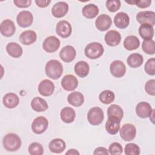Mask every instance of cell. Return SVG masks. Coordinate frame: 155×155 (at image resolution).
Masks as SVG:
<instances>
[{
	"label": "cell",
	"instance_id": "obj_1",
	"mask_svg": "<svg viewBox=\"0 0 155 155\" xmlns=\"http://www.w3.org/2000/svg\"><path fill=\"white\" fill-rule=\"evenodd\" d=\"M46 75L52 79H58L63 73V67L62 64L56 59H51L48 61L45 67Z\"/></svg>",
	"mask_w": 155,
	"mask_h": 155
},
{
	"label": "cell",
	"instance_id": "obj_2",
	"mask_svg": "<svg viewBox=\"0 0 155 155\" xmlns=\"http://www.w3.org/2000/svg\"><path fill=\"white\" fill-rule=\"evenodd\" d=\"M3 147L8 151H16L21 146V140L19 136L15 133L7 134L3 139Z\"/></svg>",
	"mask_w": 155,
	"mask_h": 155
},
{
	"label": "cell",
	"instance_id": "obj_3",
	"mask_svg": "<svg viewBox=\"0 0 155 155\" xmlns=\"http://www.w3.org/2000/svg\"><path fill=\"white\" fill-rule=\"evenodd\" d=\"M103 45L97 42L88 44L84 49L85 55L90 59H96L100 58L104 53Z\"/></svg>",
	"mask_w": 155,
	"mask_h": 155
},
{
	"label": "cell",
	"instance_id": "obj_4",
	"mask_svg": "<svg viewBox=\"0 0 155 155\" xmlns=\"http://www.w3.org/2000/svg\"><path fill=\"white\" fill-rule=\"evenodd\" d=\"M104 118L103 110L98 107L91 108L88 112L87 119L89 123L92 125H97L101 124Z\"/></svg>",
	"mask_w": 155,
	"mask_h": 155
},
{
	"label": "cell",
	"instance_id": "obj_5",
	"mask_svg": "<svg viewBox=\"0 0 155 155\" xmlns=\"http://www.w3.org/2000/svg\"><path fill=\"white\" fill-rule=\"evenodd\" d=\"M48 121L44 116L36 117L31 124V130L33 132L37 134L43 133L48 128Z\"/></svg>",
	"mask_w": 155,
	"mask_h": 155
},
{
	"label": "cell",
	"instance_id": "obj_6",
	"mask_svg": "<svg viewBox=\"0 0 155 155\" xmlns=\"http://www.w3.org/2000/svg\"><path fill=\"white\" fill-rule=\"evenodd\" d=\"M136 129L135 126L131 124H124L120 130V136L125 141L133 140L136 137Z\"/></svg>",
	"mask_w": 155,
	"mask_h": 155
},
{
	"label": "cell",
	"instance_id": "obj_7",
	"mask_svg": "<svg viewBox=\"0 0 155 155\" xmlns=\"http://www.w3.org/2000/svg\"><path fill=\"white\" fill-rule=\"evenodd\" d=\"M60 44V41L58 38L54 36H50L44 39L42 48L47 53H53L58 50Z\"/></svg>",
	"mask_w": 155,
	"mask_h": 155
},
{
	"label": "cell",
	"instance_id": "obj_8",
	"mask_svg": "<svg viewBox=\"0 0 155 155\" xmlns=\"http://www.w3.org/2000/svg\"><path fill=\"white\" fill-rule=\"evenodd\" d=\"M16 21L18 24L22 28L30 27L33 21V15L27 10L21 11L17 15Z\"/></svg>",
	"mask_w": 155,
	"mask_h": 155
},
{
	"label": "cell",
	"instance_id": "obj_9",
	"mask_svg": "<svg viewBox=\"0 0 155 155\" xmlns=\"http://www.w3.org/2000/svg\"><path fill=\"white\" fill-rule=\"evenodd\" d=\"M71 25L67 21L61 20L57 23L56 32L60 37L62 38H68L71 35Z\"/></svg>",
	"mask_w": 155,
	"mask_h": 155
},
{
	"label": "cell",
	"instance_id": "obj_10",
	"mask_svg": "<svg viewBox=\"0 0 155 155\" xmlns=\"http://www.w3.org/2000/svg\"><path fill=\"white\" fill-rule=\"evenodd\" d=\"M137 22L140 24H148L151 26L155 25V13L153 11L139 12L136 15Z\"/></svg>",
	"mask_w": 155,
	"mask_h": 155
},
{
	"label": "cell",
	"instance_id": "obj_11",
	"mask_svg": "<svg viewBox=\"0 0 155 155\" xmlns=\"http://www.w3.org/2000/svg\"><path fill=\"white\" fill-rule=\"evenodd\" d=\"M111 74L115 78H121L126 73V67L124 63L120 60L113 61L110 65Z\"/></svg>",
	"mask_w": 155,
	"mask_h": 155
},
{
	"label": "cell",
	"instance_id": "obj_12",
	"mask_svg": "<svg viewBox=\"0 0 155 155\" xmlns=\"http://www.w3.org/2000/svg\"><path fill=\"white\" fill-rule=\"evenodd\" d=\"M112 24V20L110 16L106 14L100 15L95 21V26L97 29L104 31L110 28Z\"/></svg>",
	"mask_w": 155,
	"mask_h": 155
},
{
	"label": "cell",
	"instance_id": "obj_13",
	"mask_svg": "<svg viewBox=\"0 0 155 155\" xmlns=\"http://www.w3.org/2000/svg\"><path fill=\"white\" fill-rule=\"evenodd\" d=\"M78 85L77 78L72 74L65 75L61 80V86L66 91H73Z\"/></svg>",
	"mask_w": 155,
	"mask_h": 155
},
{
	"label": "cell",
	"instance_id": "obj_14",
	"mask_svg": "<svg viewBox=\"0 0 155 155\" xmlns=\"http://www.w3.org/2000/svg\"><path fill=\"white\" fill-rule=\"evenodd\" d=\"M54 90L53 82L48 79L42 80L38 85V91L40 94L44 96H51Z\"/></svg>",
	"mask_w": 155,
	"mask_h": 155
},
{
	"label": "cell",
	"instance_id": "obj_15",
	"mask_svg": "<svg viewBox=\"0 0 155 155\" xmlns=\"http://www.w3.org/2000/svg\"><path fill=\"white\" fill-rule=\"evenodd\" d=\"M76 55L75 48L71 45H66L64 47L60 53V58L65 62H70L73 61Z\"/></svg>",
	"mask_w": 155,
	"mask_h": 155
},
{
	"label": "cell",
	"instance_id": "obj_16",
	"mask_svg": "<svg viewBox=\"0 0 155 155\" xmlns=\"http://www.w3.org/2000/svg\"><path fill=\"white\" fill-rule=\"evenodd\" d=\"M16 27L14 22L10 19L4 20L0 25L1 33L5 37H11L15 32Z\"/></svg>",
	"mask_w": 155,
	"mask_h": 155
},
{
	"label": "cell",
	"instance_id": "obj_17",
	"mask_svg": "<svg viewBox=\"0 0 155 155\" xmlns=\"http://www.w3.org/2000/svg\"><path fill=\"white\" fill-rule=\"evenodd\" d=\"M68 11V5L65 2L60 1L53 5L51 8V13L55 18L64 16Z\"/></svg>",
	"mask_w": 155,
	"mask_h": 155
},
{
	"label": "cell",
	"instance_id": "obj_18",
	"mask_svg": "<svg viewBox=\"0 0 155 155\" xmlns=\"http://www.w3.org/2000/svg\"><path fill=\"white\" fill-rule=\"evenodd\" d=\"M106 44L111 47H114L119 45L121 41V35L116 30H110L104 37Z\"/></svg>",
	"mask_w": 155,
	"mask_h": 155
},
{
	"label": "cell",
	"instance_id": "obj_19",
	"mask_svg": "<svg viewBox=\"0 0 155 155\" xmlns=\"http://www.w3.org/2000/svg\"><path fill=\"white\" fill-rule=\"evenodd\" d=\"M120 125V119L113 117H108L105 123V130L109 134L114 135L119 131Z\"/></svg>",
	"mask_w": 155,
	"mask_h": 155
},
{
	"label": "cell",
	"instance_id": "obj_20",
	"mask_svg": "<svg viewBox=\"0 0 155 155\" xmlns=\"http://www.w3.org/2000/svg\"><path fill=\"white\" fill-rule=\"evenodd\" d=\"M152 110L153 109L150 104L147 102H140L137 104L136 107V113L137 115L141 118L149 117Z\"/></svg>",
	"mask_w": 155,
	"mask_h": 155
},
{
	"label": "cell",
	"instance_id": "obj_21",
	"mask_svg": "<svg viewBox=\"0 0 155 155\" xmlns=\"http://www.w3.org/2000/svg\"><path fill=\"white\" fill-rule=\"evenodd\" d=\"M114 23L119 28H125L130 24V18L126 13L119 12L114 17Z\"/></svg>",
	"mask_w": 155,
	"mask_h": 155
},
{
	"label": "cell",
	"instance_id": "obj_22",
	"mask_svg": "<svg viewBox=\"0 0 155 155\" xmlns=\"http://www.w3.org/2000/svg\"><path fill=\"white\" fill-rule=\"evenodd\" d=\"M2 102L5 107L8 108H13L18 105L19 103V98L16 94L8 93L4 96Z\"/></svg>",
	"mask_w": 155,
	"mask_h": 155
},
{
	"label": "cell",
	"instance_id": "obj_23",
	"mask_svg": "<svg viewBox=\"0 0 155 155\" xmlns=\"http://www.w3.org/2000/svg\"><path fill=\"white\" fill-rule=\"evenodd\" d=\"M37 35L33 30H25L23 31L19 36L20 42L26 45H29L36 42Z\"/></svg>",
	"mask_w": 155,
	"mask_h": 155
},
{
	"label": "cell",
	"instance_id": "obj_24",
	"mask_svg": "<svg viewBox=\"0 0 155 155\" xmlns=\"http://www.w3.org/2000/svg\"><path fill=\"white\" fill-rule=\"evenodd\" d=\"M139 34L143 40L152 39L154 31L153 27L148 24H143L139 27Z\"/></svg>",
	"mask_w": 155,
	"mask_h": 155
},
{
	"label": "cell",
	"instance_id": "obj_25",
	"mask_svg": "<svg viewBox=\"0 0 155 155\" xmlns=\"http://www.w3.org/2000/svg\"><path fill=\"white\" fill-rule=\"evenodd\" d=\"M48 148L50 151L53 153H61L65 150L66 144L62 139L56 138L50 141Z\"/></svg>",
	"mask_w": 155,
	"mask_h": 155
},
{
	"label": "cell",
	"instance_id": "obj_26",
	"mask_svg": "<svg viewBox=\"0 0 155 155\" xmlns=\"http://www.w3.org/2000/svg\"><path fill=\"white\" fill-rule=\"evenodd\" d=\"M6 51L10 56L15 58H18L21 57L23 52L21 45L14 42H10L6 45Z\"/></svg>",
	"mask_w": 155,
	"mask_h": 155
},
{
	"label": "cell",
	"instance_id": "obj_27",
	"mask_svg": "<svg viewBox=\"0 0 155 155\" xmlns=\"http://www.w3.org/2000/svg\"><path fill=\"white\" fill-rule=\"evenodd\" d=\"M75 73L80 78L86 77L90 71V67L88 64L84 61H80L78 62L74 67Z\"/></svg>",
	"mask_w": 155,
	"mask_h": 155
},
{
	"label": "cell",
	"instance_id": "obj_28",
	"mask_svg": "<svg viewBox=\"0 0 155 155\" xmlns=\"http://www.w3.org/2000/svg\"><path fill=\"white\" fill-rule=\"evenodd\" d=\"M60 116L61 120L64 122L70 124L74 121L76 117V113L72 108L66 107L61 110Z\"/></svg>",
	"mask_w": 155,
	"mask_h": 155
},
{
	"label": "cell",
	"instance_id": "obj_29",
	"mask_svg": "<svg viewBox=\"0 0 155 155\" xmlns=\"http://www.w3.org/2000/svg\"><path fill=\"white\" fill-rule=\"evenodd\" d=\"M67 101L70 105L78 107L84 104V97L81 93L79 91H74L68 94Z\"/></svg>",
	"mask_w": 155,
	"mask_h": 155
},
{
	"label": "cell",
	"instance_id": "obj_30",
	"mask_svg": "<svg viewBox=\"0 0 155 155\" xmlns=\"http://www.w3.org/2000/svg\"><path fill=\"white\" fill-rule=\"evenodd\" d=\"M32 109L36 112H42L47 110L48 108L46 101L40 97H34L31 101Z\"/></svg>",
	"mask_w": 155,
	"mask_h": 155
},
{
	"label": "cell",
	"instance_id": "obj_31",
	"mask_svg": "<svg viewBox=\"0 0 155 155\" xmlns=\"http://www.w3.org/2000/svg\"><path fill=\"white\" fill-rule=\"evenodd\" d=\"M123 44L126 50L131 51L138 48L140 45V41L136 36L130 35L125 38Z\"/></svg>",
	"mask_w": 155,
	"mask_h": 155
},
{
	"label": "cell",
	"instance_id": "obj_32",
	"mask_svg": "<svg viewBox=\"0 0 155 155\" xmlns=\"http://www.w3.org/2000/svg\"><path fill=\"white\" fill-rule=\"evenodd\" d=\"M82 15L88 19H93L95 18L99 13V8L97 5L93 4L85 5L82 10Z\"/></svg>",
	"mask_w": 155,
	"mask_h": 155
},
{
	"label": "cell",
	"instance_id": "obj_33",
	"mask_svg": "<svg viewBox=\"0 0 155 155\" xmlns=\"http://www.w3.org/2000/svg\"><path fill=\"white\" fill-rule=\"evenodd\" d=\"M143 62V58L139 53H132L127 58V64L131 68H137L142 65Z\"/></svg>",
	"mask_w": 155,
	"mask_h": 155
},
{
	"label": "cell",
	"instance_id": "obj_34",
	"mask_svg": "<svg viewBox=\"0 0 155 155\" xmlns=\"http://www.w3.org/2000/svg\"><path fill=\"white\" fill-rule=\"evenodd\" d=\"M108 117H113L122 120L124 116L122 108L118 105L111 104L107 109Z\"/></svg>",
	"mask_w": 155,
	"mask_h": 155
},
{
	"label": "cell",
	"instance_id": "obj_35",
	"mask_svg": "<svg viewBox=\"0 0 155 155\" xmlns=\"http://www.w3.org/2000/svg\"><path fill=\"white\" fill-rule=\"evenodd\" d=\"M115 95L114 93L109 90H106L102 91L99 96V101L104 104H109L113 102L114 100Z\"/></svg>",
	"mask_w": 155,
	"mask_h": 155
},
{
	"label": "cell",
	"instance_id": "obj_36",
	"mask_svg": "<svg viewBox=\"0 0 155 155\" xmlns=\"http://www.w3.org/2000/svg\"><path fill=\"white\" fill-rule=\"evenodd\" d=\"M142 50L147 54L153 55L155 53V42L153 39L143 40L142 44Z\"/></svg>",
	"mask_w": 155,
	"mask_h": 155
},
{
	"label": "cell",
	"instance_id": "obj_37",
	"mask_svg": "<svg viewBox=\"0 0 155 155\" xmlns=\"http://www.w3.org/2000/svg\"><path fill=\"white\" fill-rule=\"evenodd\" d=\"M28 150L31 155H42L44 153L42 145L38 142H32L29 145Z\"/></svg>",
	"mask_w": 155,
	"mask_h": 155
},
{
	"label": "cell",
	"instance_id": "obj_38",
	"mask_svg": "<svg viewBox=\"0 0 155 155\" xmlns=\"http://www.w3.org/2000/svg\"><path fill=\"white\" fill-rule=\"evenodd\" d=\"M140 152L139 147L134 143H127L124 148V153L126 155H139Z\"/></svg>",
	"mask_w": 155,
	"mask_h": 155
},
{
	"label": "cell",
	"instance_id": "obj_39",
	"mask_svg": "<svg viewBox=\"0 0 155 155\" xmlns=\"http://www.w3.org/2000/svg\"><path fill=\"white\" fill-rule=\"evenodd\" d=\"M144 69L145 72L151 76L155 74V59L152 58L149 59L145 63Z\"/></svg>",
	"mask_w": 155,
	"mask_h": 155
},
{
	"label": "cell",
	"instance_id": "obj_40",
	"mask_svg": "<svg viewBox=\"0 0 155 155\" xmlns=\"http://www.w3.org/2000/svg\"><path fill=\"white\" fill-rule=\"evenodd\" d=\"M121 5L119 0H108L106 2V7L110 12H115L117 11Z\"/></svg>",
	"mask_w": 155,
	"mask_h": 155
},
{
	"label": "cell",
	"instance_id": "obj_41",
	"mask_svg": "<svg viewBox=\"0 0 155 155\" xmlns=\"http://www.w3.org/2000/svg\"><path fill=\"white\" fill-rule=\"evenodd\" d=\"M109 154L112 155L120 154L123 152V148L122 145L118 142L112 143L108 148Z\"/></svg>",
	"mask_w": 155,
	"mask_h": 155
},
{
	"label": "cell",
	"instance_id": "obj_42",
	"mask_svg": "<svg viewBox=\"0 0 155 155\" xmlns=\"http://www.w3.org/2000/svg\"><path fill=\"white\" fill-rule=\"evenodd\" d=\"M145 90L151 96L155 95V80L150 79L148 81L145 85Z\"/></svg>",
	"mask_w": 155,
	"mask_h": 155
},
{
	"label": "cell",
	"instance_id": "obj_43",
	"mask_svg": "<svg viewBox=\"0 0 155 155\" xmlns=\"http://www.w3.org/2000/svg\"><path fill=\"white\" fill-rule=\"evenodd\" d=\"M125 2L130 4L136 5L138 7L141 8H147L149 6H150L151 4V0H139V1H132L130 2H128V1H125Z\"/></svg>",
	"mask_w": 155,
	"mask_h": 155
},
{
	"label": "cell",
	"instance_id": "obj_44",
	"mask_svg": "<svg viewBox=\"0 0 155 155\" xmlns=\"http://www.w3.org/2000/svg\"><path fill=\"white\" fill-rule=\"evenodd\" d=\"M13 2L16 6L19 8H27L31 4V0H14Z\"/></svg>",
	"mask_w": 155,
	"mask_h": 155
},
{
	"label": "cell",
	"instance_id": "obj_45",
	"mask_svg": "<svg viewBox=\"0 0 155 155\" xmlns=\"http://www.w3.org/2000/svg\"><path fill=\"white\" fill-rule=\"evenodd\" d=\"M108 154H109L108 150L105 147H99L96 148L93 152L94 155H98V154L108 155Z\"/></svg>",
	"mask_w": 155,
	"mask_h": 155
},
{
	"label": "cell",
	"instance_id": "obj_46",
	"mask_svg": "<svg viewBox=\"0 0 155 155\" xmlns=\"http://www.w3.org/2000/svg\"><path fill=\"white\" fill-rule=\"evenodd\" d=\"M51 2V1H44V0H36L35 3L36 5L41 8H45L47 7Z\"/></svg>",
	"mask_w": 155,
	"mask_h": 155
},
{
	"label": "cell",
	"instance_id": "obj_47",
	"mask_svg": "<svg viewBox=\"0 0 155 155\" xmlns=\"http://www.w3.org/2000/svg\"><path fill=\"white\" fill-rule=\"evenodd\" d=\"M65 154H74V155H79V153L75 149H70L68 151L66 152Z\"/></svg>",
	"mask_w": 155,
	"mask_h": 155
}]
</instances>
